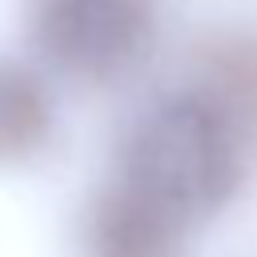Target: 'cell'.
I'll list each match as a JSON object with an SVG mask.
<instances>
[{
  "mask_svg": "<svg viewBox=\"0 0 257 257\" xmlns=\"http://www.w3.org/2000/svg\"><path fill=\"white\" fill-rule=\"evenodd\" d=\"M257 141L201 84L173 88L128 124L112 177L201 225L241 193Z\"/></svg>",
  "mask_w": 257,
  "mask_h": 257,
  "instance_id": "6da1fadb",
  "label": "cell"
},
{
  "mask_svg": "<svg viewBox=\"0 0 257 257\" xmlns=\"http://www.w3.org/2000/svg\"><path fill=\"white\" fill-rule=\"evenodd\" d=\"M28 36L48 64L84 84L128 76L157 40V0H28Z\"/></svg>",
  "mask_w": 257,
  "mask_h": 257,
  "instance_id": "7a4b0ae2",
  "label": "cell"
},
{
  "mask_svg": "<svg viewBox=\"0 0 257 257\" xmlns=\"http://www.w3.org/2000/svg\"><path fill=\"white\" fill-rule=\"evenodd\" d=\"M197 225L120 177H104L76 217V257H189Z\"/></svg>",
  "mask_w": 257,
  "mask_h": 257,
  "instance_id": "3957f363",
  "label": "cell"
},
{
  "mask_svg": "<svg viewBox=\"0 0 257 257\" xmlns=\"http://www.w3.org/2000/svg\"><path fill=\"white\" fill-rule=\"evenodd\" d=\"M56 137V100L44 76L16 60L0 56V165H28L48 153Z\"/></svg>",
  "mask_w": 257,
  "mask_h": 257,
  "instance_id": "277c9868",
  "label": "cell"
},
{
  "mask_svg": "<svg viewBox=\"0 0 257 257\" xmlns=\"http://www.w3.org/2000/svg\"><path fill=\"white\" fill-rule=\"evenodd\" d=\"M193 84L213 92L257 141V36H217L201 52Z\"/></svg>",
  "mask_w": 257,
  "mask_h": 257,
  "instance_id": "5b68a950",
  "label": "cell"
}]
</instances>
